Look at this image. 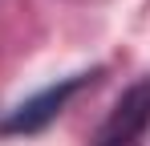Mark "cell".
Here are the masks:
<instances>
[{
  "label": "cell",
  "mask_w": 150,
  "mask_h": 146,
  "mask_svg": "<svg viewBox=\"0 0 150 146\" xmlns=\"http://www.w3.org/2000/svg\"><path fill=\"white\" fill-rule=\"evenodd\" d=\"M146 130H150V77H138L114 101V110L101 122L93 146H138Z\"/></svg>",
  "instance_id": "2"
},
{
  "label": "cell",
  "mask_w": 150,
  "mask_h": 146,
  "mask_svg": "<svg viewBox=\"0 0 150 146\" xmlns=\"http://www.w3.org/2000/svg\"><path fill=\"white\" fill-rule=\"evenodd\" d=\"M93 77H98V73H73V77H61L49 89L33 94L28 101H21L8 118H0V134H37V130H45V126L69 106V97L81 94Z\"/></svg>",
  "instance_id": "1"
}]
</instances>
